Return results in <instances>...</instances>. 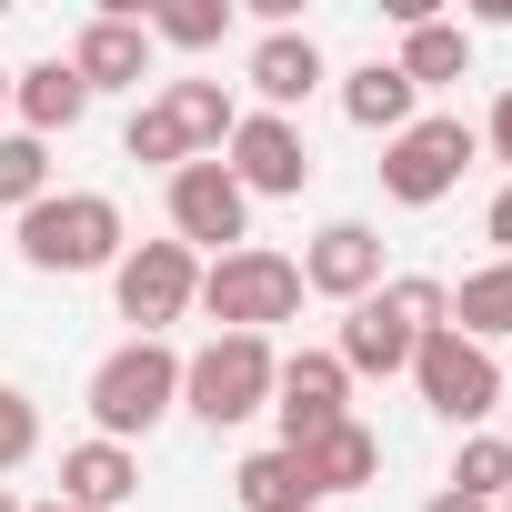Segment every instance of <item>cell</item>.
I'll list each match as a JSON object with an SVG mask.
<instances>
[{"label": "cell", "mask_w": 512, "mask_h": 512, "mask_svg": "<svg viewBox=\"0 0 512 512\" xmlns=\"http://www.w3.org/2000/svg\"><path fill=\"white\" fill-rule=\"evenodd\" d=\"M131 251V231H121V201L111 191H51V201H31L21 211V262L31 272H111Z\"/></svg>", "instance_id": "cell-1"}, {"label": "cell", "mask_w": 512, "mask_h": 512, "mask_svg": "<svg viewBox=\"0 0 512 512\" xmlns=\"http://www.w3.org/2000/svg\"><path fill=\"white\" fill-rule=\"evenodd\" d=\"M452 322V292L432 282V272H402V282H382L372 302H352V322H342V372H412V342L422 332H442Z\"/></svg>", "instance_id": "cell-2"}, {"label": "cell", "mask_w": 512, "mask_h": 512, "mask_svg": "<svg viewBox=\"0 0 512 512\" xmlns=\"http://www.w3.org/2000/svg\"><path fill=\"white\" fill-rule=\"evenodd\" d=\"M272 372H282V352H272L262 332H211V342L181 362V412L211 422V432H231V422H251V412H272Z\"/></svg>", "instance_id": "cell-3"}, {"label": "cell", "mask_w": 512, "mask_h": 512, "mask_svg": "<svg viewBox=\"0 0 512 512\" xmlns=\"http://www.w3.org/2000/svg\"><path fill=\"white\" fill-rule=\"evenodd\" d=\"M201 312L221 332H262L272 342V322L302 312V262H292V251L241 241V251H221V262H201Z\"/></svg>", "instance_id": "cell-4"}, {"label": "cell", "mask_w": 512, "mask_h": 512, "mask_svg": "<svg viewBox=\"0 0 512 512\" xmlns=\"http://www.w3.org/2000/svg\"><path fill=\"white\" fill-rule=\"evenodd\" d=\"M161 412H181V352L131 332V342L91 372V422H101V442H131V432H151Z\"/></svg>", "instance_id": "cell-5"}, {"label": "cell", "mask_w": 512, "mask_h": 512, "mask_svg": "<svg viewBox=\"0 0 512 512\" xmlns=\"http://www.w3.org/2000/svg\"><path fill=\"white\" fill-rule=\"evenodd\" d=\"M482 141H472V121L462 111H412V131H392L382 141V191L402 201V211H432L452 181H462V161H472Z\"/></svg>", "instance_id": "cell-6"}, {"label": "cell", "mask_w": 512, "mask_h": 512, "mask_svg": "<svg viewBox=\"0 0 512 512\" xmlns=\"http://www.w3.org/2000/svg\"><path fill=\"white\" fill-rule=\"evenodd\" d=\"M111 302H121V322H141V342H161V332L201 302V251H181V241L121 251V262H111Z\"/></svg>", "instance_id": "cell-7"}, {"label": "cell", "mask_w": 512, "mask_h": 512, "mask_svg": "<svg viewBox=\"0 0 512 512\" xmlns=\"http://www.w3.org/2000/svg\"><path fill=\"white\" fill-rule=\"evenodd\" d=\"M412 382H422V402H432L442 422H492V412H502V362H492L482 342H462L452 322L412 342Z\"/></svg>", "instance_id": "cell-8"}, {"label": "cell", "mask_w": 512, "mask_h": 512, "mask_svg": "<svg viewBox=\"0 0 512 512\" xmlns=\"http://www.w3.org/2000/svg\"><path fill=\"white\" fill-rule=\"evenodd\" d=\"M161 201H171V241H181V251H241V241H251V191H241L221 161H181Z\"/></svg>", "instance_id": "cell-9"}, {"label": "cell", "mask_w": 512, "mask_h": 512, "mask_svg": "<svg viewBox=\"0 0 512 512\" xmlns=\"http://www.w3.org/2000/svg\"><path fill=\"white\" fill-rule=\"evenodd\" d=\"M221 171H231L251 201H292V191L312 181V141H302V121H282V111H241L231 141H221Z\"/></svg>", "instance_id": "cell-10"}, {"label": "cell", "mask_w": 512, "mask_h": 512, "mask_svg": "<svg viewBox=\"0 0 512 512\" xmlns=\"http://www.w3.org/2000/svg\"><path fill=\"white\" fill-rule=\"evenodd\" d=\"M272 412H282V452H302V442H322L332 422H352V372H342L332 352H292V362L272 372Z\"/></svg>", "instance_id": "cell-11"}, {"label": "cell", "mask_w": 512, "mask_h": 512, "mask_svg": "<svg viewBox=\"0 0 512 512\" xmlns=\"http://www.w3.org/2000/svg\"><path fill=\"white\" fill-rule=\"evenodd\" d=\"M302 292H322V302H372L382 292V231L372 221H322L312 231V251H302Z\"/></svg>", "instance_id": "cell-12"}, {"label": "cell", "mask_w": 512, "mask_h": 512, "mask_svg": "<svg viewBox=\"0 0 512 512\" xmlns=\"http://www.w3.org/2000/svg\"><path fill=\"white\" fill-rule=\"evenodd\" d=\"M241 81H251V101H262V111H302L332 71H322V41L312 31H262V41H251V61H241Z\"/></svg>", "instance_id": "cell-13"}, {"label": "cell", "mask_w": 512, "mask_h": 512, "mask_svg": "<svg viewBox=\"0 0 512 512\" xmlns=\"http://www.w3.org/2000/svg\"><path fill=\"white\" fill-rule=\"evenodd\" d=\"M71 71H81V91H141L151 81V31L121 21V11H91L81 41H71Z\"/></svg>", "instance_id": "cell-14"}, {"label": "cell", "mask_w": 512, "mask_h": 512, "mask_svg": "<svg viewBox=\"0 0 512 512\" xmlns=\"http://www.w3.org/2000/svg\"><path fill=\"white\" fill-rule=\"evenodd\" d=\"M131 492H141V452H131V442H101V432H91V442L61 452V502H71V512H121Z\"/></svg>", "instance_id": "cell-15"}, {"label": "cell", "mask_w": 512, "mask_h": 512, "mask_svg": "<svg viewBox=\"0 0 512 512\" xmlns=\"http://www.w3.org/2000/svg\"><path fill=\"white\" fill-rule=\"evenodd\" d=\"M11 111H21L31 141H51V131H71V121L91 111V91H81L71 61H31V71H11Z\"/></svg>", "instance_id": "cell-16"}, {"label": "cell", "mask_w": 512, "mask_h": 512, "mask_svg": "<svg viewBox=\"0 0 512 512\" xmlns=\"http://www.w3.org/2000/svg\"><path fill=\"white\" fill-rule=\"evenodd\" d=\"M151 101L171 111V131H181L191 161H221V141H231V121H241V101H231L221 81H161Z\"/></svg>", "instance_id": "cell-17"}, {"label": "cell", "mask_w": 512, "mask_h": 512, "mask_svg": "<svg viewBox=\"0 0 512 512\" xmlns=\"http://www.w3.org/2000/svg\"><path fill=\"white\" fill-rule=\"evenodd\" d=\"M231 502L241 512H322V492H312V472H302V452H251L241 472H231Z\"/></svg>", "instance_id": "cell-18"}, {"label": "cell", "mask_w": 512, "mask_h": 512, "mask_svg": "<svg viewBox=\"0 0 512 512\" xmlns=\"http://www.w3.org/2000/svg\"><path fill=\"white\" fill-rule=\"evenodd\" d=\"M302 472H312L322 502H332V492H362V482H382V442H372L362 422H332L322 442H302Z\"/></svg>", "instance_id": "cell-19"}, {"label": "cell", "mask_w": 512, "mask_h": 512, "mask_svg": "<svg viewBox=\"0 0 512 512\" xmlns=\"http://www.w3.org/2000/svg\"><path fill=\"white\" fill-rule=\"evenodd\" d=\"M412 101H422V91H412L392 61H362V71L342 81V121H352V131H382V141L412 131Z\"/></svg>", "instance_id": "cell-20"}, {"label": "cell", "mask_w": 512, "mask_h": 512, "mask_svg": "<svg viewBox=\"0 0 512 512\" xmlns=\"http://www.w3.org/2000/svg\"><path fill=\"white\" fill-rule=\"evenodd\" d=\"M452 332L462 342H512V262H482V272H462V292H452Z\"/></svg>", "instance_id": "cell-21"}, {"label": "cell", "mask_w": 512, "mask_h": 512, "mask_svg": "<svg viewBox=\"0 0 512 512\" xmlns=\"http://www.w3.org/2000/svg\"><path fill=\"white\" fill-rule=\"evenodd\" d=\"M392 71H402L412 91H442V81H462V71H472V41H462V21H412Z\"/></svg>", "instance_id": "cell-22"}, {"label": "cell", "mask_w": 512, "mask_h": 512, "mask_svg": "<svg viewBox=\"0 0 512 512\" xmlns=\"http://www.w3.org/2000/svg\"><path fill=\"white\" fill-rule=\"evenodd\" d=\"M31 201H51V141L0 131V211H31Z\"/></svg>", "instance_id": "cell-23"}, {"label": "cell", "mask_w": 512, "mask_h": 512, "mask_svg": "<svg viewBox=\"0 0 512 512\" xmlns=\"http://www.w3.org/2000/svg\"><path fill=\"white\" fill-rule=\"evenodd\" d=\"M141 31L171 41V51H211L231 31V0H161V11H141Z\"/></svg>", "instance_id": "cell-24"}, {"label": "cell", "mask_w": 512, "mask_h": 512, "mask_svg": "<svg viewBox=\"0 0 512 512\" xmlns=\"http://www.w3.org/2000/svg\"><path fill=\"white\" fill-rule=\"evenodd\" d=\"M452 492H472V502H502V492H512V442H502V432H462Z\"/></svg>", "instance_id": "cell-25"}, {"label": "cell", "mask_w": 512, "mask_h": 512, "mask_svg": "<svg viewBox=\"0 0 512 512\" xmlns=\"http://www.w3.org/2000/svg\"><path fill=\"white\" fill-rule=\"evenodd\" d=\"M121 151H131V161H151V171H181V161H191L161 101H141V111H131V131H121Z\"/></svg>", "instance_id": "cell-26"}, {"label": "cell", "mask_w": 512, "mask_h": 512, "mask_svg": "<svg viewBox=\"0 0 512 512\" xmlns=\"http://www.w3.org/2000/svg\"><path fill=\"white\" fill-rule=\"evenodd\" d=\"M31 452H41V402L0 382V472H21Z\"/></svg>", "instance_id": "cell-27"}, {"label": "cell", "mask_w": 512, "mask_h": 512, "mask_svg": "<svg viewBox=\"0 0 512 512\" xmlns=\"http://www.w3.org/2000/svg\"><path fill=\"white\" fill-rule=\"evenodd\" d=\"M472 141H492V161H502V171H512V91H502V101H492V121H482V131H472Z\"/></svg>", "instance_id": "cell-28"}, {"label": "cell", "mask_w": 512, "mask_h": 512, "mask_svg": "<svg viewBox=\"0 0 512 512\" xmlns=\"http://www.w3.org/2000/svg\"><path fill=\"white\" fill-rule=\"evenodd\" d=\"M482 231H492V251H502V262H512V181L492 191V211H482Z\"/></svg>", "instance_id": "cell-29"}, {"label": "cell", "mask_w": 512, "mask_h": 512, "mask_svg": "<svg viewBox=\"0 0 512 512\" xmlns=\"http://www.w3.org/2000/svg\"><path fill=\"white\" fill-rule=\"evenodd\" d=\"M422 512H492V502H472V492H452V482H442V492H432Z\"/></svg>", "instance_id": "cell-30"}, {"label": "cell", "mask_w": 512, "mask_h": 512, "mask_svg": "<svg viewBox=\"0 0 512 512\" xmlns=\"http://www.w3.org/2000/svg\"><path fill=\"white\" fill-rule=\"evenodd\" d=\"M0 512H31V502H21V492H11V482H0Z\"/></svg>", "instance_id": "cell-31"}, {"label": "cell", "mask_w": 512, "mask_h": 512, "mask_svg": "<svg viewBox=\"0 0 512 512\" xmlns=\"http://www.w3.org/2000/svg\"><path fill=\"white\" fill-rule=\"evenodd\" d=\"M0 111H11V71H0Z\"/></svg>", "instance_id": "cell-32"}, {"label": "cell", "mask_w": 512, "mask_h": 512, "mask_svg": "<svg viewBox=\"0 0 512 512\" xmlns=\"http://www.w3.org/2000/svg\"><path fill=\"white\" fill-rule=\"evenodd\" d=\"M31 512H71V502H31Z\"/></svg>", "instance_id": "cell-33"}, {"label": "cell", "mask_w": 512, "mask_h": 512, "mask_svg": "<svg viewBox=\"0 0 512 512\" xmlns=\"http://www.w3.org/2000/svg\"><path fill=\"white\" fill-rule=\"evenodd\" d=\"M492 512H512V492H502V502H492Z\"/></svg>", "instance_id": "cell-34"}, {"label": "cell", "mask_w": 512, "mask_h": 512, "mask_svg": "<svg viewBox=\"0 0 512 512\" xmlns=\"http://www.w3.org/2000/svg\"><path fill=\"white\" fill-rule=\"evenodd\" d=\"M502 402H512V382H502Z\"/></svg>", "instance_id": "cell-35"}]
</instances>
